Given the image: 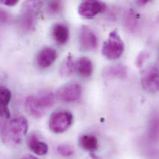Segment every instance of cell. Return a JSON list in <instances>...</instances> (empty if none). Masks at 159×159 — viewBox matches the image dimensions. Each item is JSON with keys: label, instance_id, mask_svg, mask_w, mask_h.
I'll list each match as a JSON object with an SVG mask.
<instances>
[{"label": "cell", "instance_id": "obj_1", "mask_svg": "<svg viewBox=\"0 0 159 159\" xmlns=\"http://www.w3.org/2000/svg\"><path fill=\"white\" fill-rule=\"evenodd\" d=\"M28 131V122L25 118L17 116L6 120L1 125L2 142L11 147L19 145Z\"/></svg>", "mask_w": 159, "mask_h": 159}, {"label": "cell", "instance_id": "obj_2", "mask_svg": "<svg viewBox=\"0 0 159 159\" xmlns=\"http://www.w3.org/2000/svg\"><path fill=\"white\" fill-rule=\"evenodd\" d=\"M55 103L52 92H43L29 95L25 100V105L28 113L33 117L40 118L50 109Z\"/></svg>", "mask_w": 159, "mask_h": 159}, {"label": "cell", "instance_id": "obj_3", "mask_svg": "<svg viewBox=\"0 0 159 159\" xmlns=\"http://www.w3.org/2000/svg\"><path fill=\"white\" fill-rule=\"evenodd\" d=\"M42 2L40 1H26L21 7V16L19 19L20 29L25 32L35 29L37 17L41 9Z\"/></svg>", "mask_w": 159, "mask_h": 159}, {"label": "cell", "instance_id": "obj_4", "mask_svg": "<svg viewBox=\"0 0 159 159\" xmlns=\"http://www.w3.org/2000/svg\"><path fill=\"white\" fill-rule=\"evenodd\" d=\"M124 43L116 30H113L102 47L103 55L108 60H115L121 57L124 52Z\"/></svg>", "mask_w": 159, "mask_h": 159}, {"label": "cell", "instance_id": "obj_5", "mask_svg": "<svg viewBox=\"0 0 159 159\" xmlns=\"http://www.w3.org/2000/svg\"><path fill=\"white\" fill-rule=\"evenodd\" d=\"M73 120V115L68 110L55 111L50 117L48 121L49 128L55 133H62L71 126Z\"/></svg>", "mask_w": 159, "mask_h": 159}, {"label": "cell", "instance_id": "obj_6", "mask_svg": "<svg viewBox=\"0 0 159 159\" xmlns=\"http://www.w3.org/2000/svg\"><path fill=\"white\" fill-rule=\"evenodd\" d=\"M141 84L145 91L149 93L159 92V68L150 66L146 69L141 78Z\"/></svg>", "mask_w": 159, "mask_h": 159}, {"label": "cell", "instance_id": "obj_7", "mask_svg": "<svg viewBox=\"0 0 159 159\" xmlns=\"http://www.w3.org/2000/svg\"><path fill=\"white\" fill-rule=\"evenodd\" d=\"M106 8V4L102 1L87 0L80 2L78 7V12L83 17L92 18L105 11Z\"/></svg>", "mask_w": 159, "mask_h": 159}, {"label": "cell", "instance_id": "obj_8", "mask_svg": "<svg viewBox=\"0 0 159 159\" xmlns=\"http://www.w3.org/2000/svg\"><path fill=\"white\" fill-rule=\"evenodd\" d=\"M82 87L78 83L73 82L61 87L57 92L58 98L67 102L76 101L80 97Z\"/></svg>", "mask_w": 159, "mask_h": 159}, {"label": "cell", "instance_id": "obj_9", "mask_svg": "<svg viewBox=\"0 0 159 159\" xmlns=\"http://www.w3.org/2000/svg\"><path fill=\"white\" fill-rule=\"evenodd\" d=\"M80 42L81 48L86 51L95 50L98 45L96 35L87 25H82L80 29Z\"/></svg>", "mask_w": 159, "mask_h": 159}, {"label": "cell", "instance_id": "obj_10", "mask_svg": "<svg viewBox=\"0 0 159 159\" xmlns=\"http://www.w3.org/2000/svg\"><path fill=\"white\" fill-rule=\"evenodd\" d=\"M57 58L56 50L52 48L47 47L39 52L37 58V62L40 68H47L53 65Z\"/></svg>", "mask_w": 159, "mask_h": 159}, {"label": "cell", "instance_id": "obj_11", "mask_svg": "<svg viewBox=\"0 0 159 159\" xmlns=\"http://www.w3.org/2000/svg\"><path fill=\"white\" fill-rule=\"evenodd\" d=\"M27 144L29 149L37 156H44L48 152V147L47 144L40 140L35 134H32L29 136Z\"/></svg>", "mask_w": 159, "mask_h": 159}, {"label": "cell", "instance_id": "obj_12", "mask_svg": "<svg viewBox=\"0 0 159 159\" xmlns=\"http://www.w3.org/2000/svg\"><path fill=\"white\" fill-rule=\"evenodd\" d=\"M128 69L123 65H115L107 66L103 71V76L107 80L124 79L126 77Z\"/></svg>", "mask_w": 159, "mask_h": 159}, {"label": "cell", "instance_id": "obj_13", "mask_svg": "<svg viewBox=\"0 0 159 159\" xmlns=\"http://www.w3.org/2000/svg\"><path fill=\"white\" fill-rule=\"evenodd\" d=\"M52 35L57 43L61 45L65 44L70 38L69 29L63 24H56L52 29Z\"/></svg>", "mask_w": 159, "mask_h": 159}, {"label": "cell", "instance_id": "obj_14", "mask_svg": "<svg viewBox=\"0 0 159 159\" xmlns=\"http://www.w3.org/2000/svg\"><path fill=\"white\" fill-rule=\"evenodd\" d=\"M80 147L88 152H93L98 149V140L97 138L92 134H84L79 139Z\"/></svg>", "mask_w": 159, "mask_h": 159}, {"label": "cell", "instance_id": "obj_15", "mask_svg": "<svg viewBox=\"0 0 159 159\" xmlns=\"http://www.w3.org/2000/svg\"><path fill=\"white\" fill-rule=\"evenodd\" d=\"M93 64L90 59L87 57H82L77 63V70L82 78H89L93 73Z\"/></svg>", "mask_w": 159, "mask_h": 159}, {"label": "cell", "instance_id": "obj_16", "mask_svg": "<svg viewBox=\"0 0 159 159\" xmlns=\"http://www.w3.org/2000/svg\"><path fill=\"white\" fill-rule=\"evenodd\" d=\"M136 13L132 9L125 12L123 16V22L125 27L130 32H133L136 29L138 23V17Z\"/></svg>", "mask_w": 159, "mask_h": 159}, {"label": "cell", "instance_id": "obj_17", "mask_svg": "<svg viewBox=\"0 0 159 159\" xmlns=\"http://www.w3.org/2000/svg\"><path fill=\"white\" fill-rule=\"evenodd\" d=\"M75 68V65L73 55L70 54L61 66L60 75L62 77H69L73 75Z\"/></svg>", "mask_w": 159, "mask_h": 159}, {"label": "cell", "instance_id": "obj_18", "mask_svg": "<svg viewBox=\"0 0 159 159\" xmlns=\"http://www.w3.org/2000/svg\"><path fill=\"white\" fill-rule=\"evenodd\" d=\"M11 97V91L5 87H1L0 88V108H8Z\"/></svg>", "mask_w": 159, "mask_h": 159}, {"label": "cell", "instance_id": "obj_19", "mask_svg": "<svg viewBox=\"0 0 159 159\" xmlns=\"http://www.w3.org/2000/svg\"><path fill=\"white\" fill-rule=\"evenodd\" d=\"M58 151L63 157H70L74 154L75 149L70 144H61L58 147Z\"/></svg>", "mask_w": 159, "mask_h": 159}, {"label": "cell", "instance_id": "obj_20", "mask_svg": "<svg viewBox=\"0 0 159 159\" xmlns=\"http://www.w3.org/2000/svg\"><path fill=\"white\" fill-rule=\"evenodd\" d=\"M63 4L61 1H52L48 4V11L52 14L59 13L63 9Z\"/></svg>", "mask_w": 159, "mask_h": 159}, {"label": "cell", "instance_id": "obj_21", "mask_svg": "<svg viewBox=\"0 0 159 159\" xmlns=\"http://www.w3.org/2000/svg\"><path fill=\"white\" fill-rule=\"evenodd\" d=\"M150 133L152 138H156L159 134V119L154 118L150 125Z\"/></svg>", "mask_w": 159, "mask_h": 159}, {"label": "cell", "instance_id": "obj_22", "mask_svg": "<svg viewBox=\"0 0 159 159\" xmlns=\"http://www.w3.org/2000/svg\"><path fill=\"white\" fill-rule=\"evenodd\" d=\"M149 57V54L147 52H141L138 56L136 61V65L138 68L143 66L145 61Z\"/></svg>", "mask_w": 159, "mask_h": 159}, {"label": "cell", "instance_id": "obj_23", "mask_svg": "<svg viewBox=\"0 0 159 159\" xmlns=\"http://www.w3.org/2000/svg\"><path fill=\"white\" fill-rule=\"evenodd\" d=\"M0 18H1V23H6L11 18V15L7 12L1 10L0 12Z\"/></svg>", "mask_w": 159, "mask_h": 159}, {"label": "cell", "instance_id": "obj_24", "mask_svg": "<svg viewBox=\"0 0 159 159\" xmlns=\"http://www.w3.org/2000/svg\"><path fill=\"white\" fill-rule=\"evenodd\" d=\"M19 1L17 0H2L1 1V3L7 6H13L17 4Z\"/></svg>", "mask_w": 159, "mask_h": 159}, {"label": "cell", "instance_id": "obj_25", "mask_svg": "<svg viewBox=\"0 0 159 159\" xmlns=\"http://www.w3.org/2000/svg\"><path fill=\"white\" fill-rule=\"evenodd\" d=\"M21 159H40L39 158H38L37 157L34 156V155H32V154H25L24 155Z\"/></svg>", "mask_w": 159, "mask_h": 159}, {"label": "cell", "instance_id": "obj_26", "mask_svg": "<svg viewBox=\"0 0 159 159\" xmlns=\"http://www.w3.org/2000/svg\"><path fill=\"white\" fill-rule=\"evenodd\" d=\"M149 2L148 0H139V1H137L136 3L139 5V6H144L146 5L148 2Z\"/></svg>", "mask_w": 159, "mask_h": 159}, {"label": "cell", "instance_id": "obj_27", "mask_svg": "<svg viewBox=\"0 0 159 159\" xmlns=\"http://www.w3.org/2000/svg\"><path fill=\"white\" fill-rule=\"evenodd\" d=\"M158 62H159V55H158Z\"/></svg>", "mask_w": 159, "mask_h": 159}]
</instances>
